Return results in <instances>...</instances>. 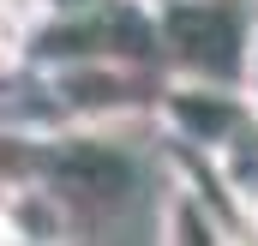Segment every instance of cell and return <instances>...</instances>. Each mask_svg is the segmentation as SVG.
<instances>
[{
  "label": "cell",
  "mask_w": 258,
  "mask_h": 246,
  "mask_svg": "<svg viewBox=\"0 0 258 246\" xmlns=\"http://www.w3.org/2000/svg\"><path fill=\"white\" fill-rule=\"evenodd\" d=\"M162 78L240 84L258 48V0H156Z\"/></svg>",
  "instance_id": "6da1fadb"
},
{
  "label": "cell",
  "mask_w": 258,
  "mask_h": 246,
  "mask_svg": "<svg viewBox=\"0 0 258 246\" xmlns=\"http://www.w3.org/2000/svg\"><path fill=\"white\" fill-rule=\"evenodd\" d=\"M252 120H258V102L240 84H186V78H168L162 102H156V132L168 144H180L186 156H222Z\"/></svg>",
  "instance_id": "7a4b0ae2"
},
{
  "label": "cell",
  "mask_w": 258,
  "mask_h": 246,
  "mask_svg": "<svg viewBox=\"0 0 258 246\" xmlns=\"http://www.w3.org/2000/svg\"><path fill=\"white\" fill-rule=\"evenodd\" d=\"M0 222L18 246H72V198L42 174L12 180L0 186Z\"/></svg>",
  "instance_id": "3957f363"
},
{
  "label": "cell",
  "mask_w": 258,
  "mask_h": 246,
  "mask_svg": "<svg viewBox=\"0 0 258 246\" xmlns=\"http://www.w3.org/2000/svg\"><path fill=\"white\" fill-rule=\"evenodd\" d=\"M30 18H78V12H96L102 0H24Z\"/></svg>",
  "instance_id": "277c9868"
},
{
  "label": "cell",
  "mask_w": 258,
  "mask_h": 246,
  "mask_svg": "<svg viewBox=\"0 0 258 246\" xmlns=\"http://www.w3.org/2000/svg\"><path fill=\"white\" fill-rule=\"evenodd\" d=\"M246 96L258 102V48H252V66H246Z\"/></svg>",
  "instance_id": "5b68a950"
}]
</instances>
